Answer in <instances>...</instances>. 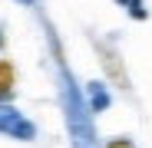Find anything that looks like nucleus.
Here are the masks:
<instances>
[{
  "label": "nucleus",
  "instance_id": "7",
  "mask_svg": "<svg viewBox=\"0 0 152 148\" xmlns=\"http://www.w3.org/2000/svg\"><path fill=\"white\" fill-rule=\"evenodd\" d=\"M106 148H136V142H132V138H126V135H119V138H109Z\"/></svg>",
  "mask_w": 152,
  "mask_h": 148
},
{
  "label": "nucleus",
  "instance_id": "5",
  "mask_svg": "<svg viewBox=\"0 0 152 148\" xmlns=\"http://www.w3.org/2000/svg\"><path fill=\"white\" fill-rule=\"evenodd\" d=\"M13 86H17V76H13V63H10V59H0V92H4V102H10V95H13Z\"/></svg>",
  "mask_w": 152,
  "mask_h": 148
},
{
  "label": "nucleus",
  "instance_id": "9",
  "mask_svg": "<svg viewBox=\"0 0 152 148\" xmlns=\"http://www.w3.org/2000/svg\"><path fill=\"white\" fill-rule=\"evenodd\" d=\"M20 4H27V7H30V4H33V0H20Z\"/></svg>",
  "mask_w": 152,
  "mask_h": 148
},
{
  "label": "nucleus",
  "instance_id": "4",
  "mask_svg": "<svg viewBox=\"0 0 152 148\" xmlns=\"http://www.w3.org/2000/svg\"><path fill=\"white\" fill-rule=\"evenodd\" d=\"M86 99H89V109H93L96 115H99V112H106V109L113 105V95L106 92V86H103V82H96V79L89 82V89H86Z\"/></svg>",
  "mask_w": 152,
  "mask_h": 148
},
{
  "label": "nucleus",
  "instance_id": "3",
  "mask_svg": "<svg viewBox=\"0 0 152 148\" xmlns=\"http://www.w3.org/2000/svg\"><path fill=\"white\" fill-rule=\"evenodd\" d=\"M96 46V53H99V59H103V69L109 72V79L119 86V89H129V72H126V66H122V59H119V53L109 46V43H103V40H96L93 43Z\"/></svg>",
  "mask_w": 152,
  "mask_h": 148
},
{
  "label": "nucleus",
  "instance_id": "1",
  "mask_svg": "<svg viewBox=\"0 0 152 148\" xmlns=\"http://www.w3.org/2000/svg\"><path fill=\"white\" fill-rule=\"evenodd\" d=\"M60 92H63V112H66V129H69V142L73 148H99L96 142V129H93V109H89V99L80 92L73 72L66 69V63L60 59Z\"/></svg>",
  "mask_w": 152,
  "mask_h": 148
},
{
  "label": "nucleus",
  "instance_id": "8",
  "mask_svg": "<svg viewBox=\"0 0 152 148\" xmlns=\"http://www.w3.org/2000/svg\"><path fill=\"white\" fill-rule=\"evenodd\" d=\"M116 4H119V7H129V0H116Z\"/></svg>",
  "mask_w": 152,
  "mask_h": 148
},
{
  "label": "nucleus",
  "instance_id": "2",
  "mask_svg": "<svg viewBox=\"0 0 152 148\" xmlns=\"http://www.w3.org/2000/svg\"><path fill=\"white\" fill-rule=\"evenodd\" d=\"M0 125H4V135H10V138H20V142H33V138H37V125H33L30 118H23L10 102H4Z\"/></svg>",
  "mask_w": 152,
  "mask_h": 148
},
{
  "label": "nucleus",
  "instance_id": "6",
  "mask_svg": "<svg viewBox=\"0 0 152 148\" xmlns=\"http://www.w3.org/2000/svg\"><path fill=\"white\" fill-rule=\"evenodd\" d=\"M129 17L132 20H149V10L142 7V0H129Z\"/></svg>",
  "mask_w": 152,
  "mask_h": 148
}]
</instances>
